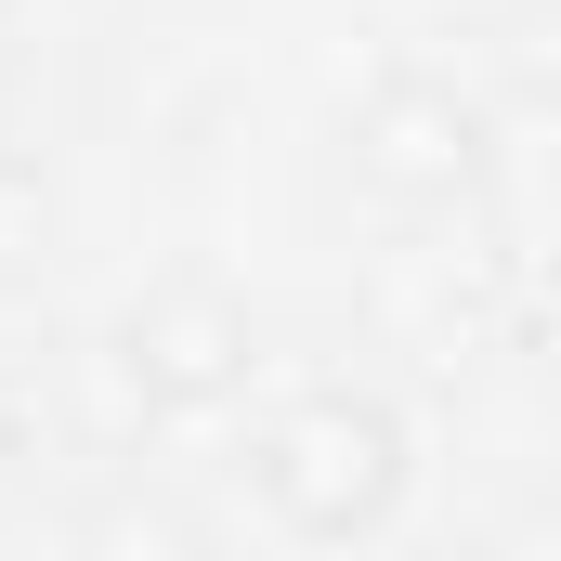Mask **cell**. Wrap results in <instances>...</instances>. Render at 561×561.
Listing matches in <instances>:
<instances>
[{"mask_svg":"<svg viewBox=\"0 0 561 561\" xmlns=\"http://www.w3.org/2000/svg\"><path fill=\"white\" fill-rule=\"evenodd\" d=\"M405 419L379 405V392H300L275 419L249 431V496L275 510L287 536H313V549H353V536H379L392 510H405Z\"/></svg>","mask_w":561,"mask_h":561,"instance_id":"6da1fadb","label":"cell"},{"mask_svg":"<svg viewBox=\"0 0 561 561\" xmlns=\"http://www.w3.org/2000/svg\"><path fill=\"white\" fill-rule=\"evenodd\" d=\"M118 366H131L144 405H170V419H209V405H236L249 392V300L209 275H170L131 300V327H118Z\"/></svg>","mask_w":561,"mask_h":561,"instance_id":"7a4b0ae2","label":"cell"},{"mask_svg":"<svg viewBox=\"0 0 561 561\" xmlns=\"http://www.w3.org/2000/svg\"><path fill=\"white\" fill-rule=\"evenodd\" d=\"M353 170L379 183V196H470L483 183V105L457 92V79H379L366 92V118H353Z\"/></svg>","mask_w":561,"mask_h":561,"instance_id":"3957f363","label":"cell"},{"mask_svg":"<svg viewBox=\"0 0 561 561\" xmlns=\"http://www.w3.org/2000/svg\"><path fill=\"white\" fill-rule=\"evenodd\" d=\"M0 13H13V0H0Z\"/></svg>","mask_w":561,"mask_h":561,"instance_id":"277c9868","label":"cell"}]
</instances>
